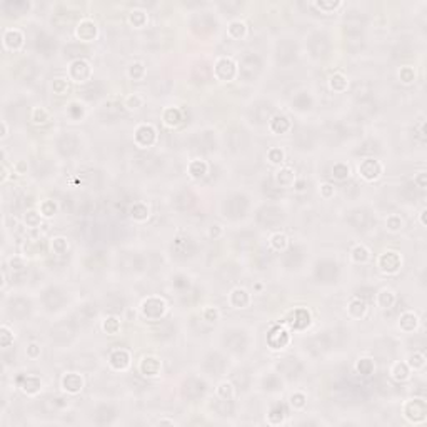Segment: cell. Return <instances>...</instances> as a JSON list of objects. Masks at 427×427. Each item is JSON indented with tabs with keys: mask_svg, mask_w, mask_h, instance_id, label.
<instances>
[{
	"mask_svg": "<svg viewBox=\"0 0 427 427\" xmlns=\"http://www.w3.org/2000/svg\"><path fill=\"white\" fill-rule=\"evenodd\" d=\"M26 168H27L26 162H17L16 166H14V170H16V174H18V176H22V174L26 172Z\"/></svg>",
	"mask_w": 427,
	"mask_h": 427,
	"instance_id": "53",
	"label": "cell"
},
{
	"mask_svg": "<svg viewBox=\"0 0 427 427\" xmlns=\"http://www.w3.org/2000/svg\"><path fill=\"white\" fill-rule=\"evenodd\" d=\"M414 184L419 188H426V186H427V176H426V172H417L416 176H414Z\"/></svg>",
	"mask_w": 427,
	"mask_h": 427,
	"instance_id": "51",
	"label": "cell"
},
{
	"mask_svg": "<svg viewBox=\"0 0 427 427\" xmlns=\"http://www.w3.org/2000/svg\"><path fill=\"white\" fill-rule=\"evenodd\" d=\"M399 80L402 82V84H406V86H409V84H412L416 80V70L412 67H409V66H406V67H400V70H399Z\"/></svg>",
	"mask_w": 427,
	"mask_h": 427,
	"instance_id": "44",
	"label": "cell"
},
{
	"mask_svg": "<svg viewBox=\"0 0 427 427\" xmlns=\"http://www.w3.org/2000/svg\"><path fill=\"white\" fill-rule=\"evenodd\" d=\"M162 362L156 356H144L138 362V372L144 377H157L160 374Z\"/></svg>",
	"mask_w": 427,
	"mask_h": 427,
	"instance_id": "11",
	"label": "cell"
},
{
	"mask_svg": "<svg viewBox=\"0 0 427 427\" xmlns=\"http://www.w3.org/2000/svg\"><path fill=\"white\" fill-rule=\"evenodd\" d=\"M102 330L108 336H116L118 330H120V320L117 317H107V319L102 320Z\"/></svg>",
	"mask_w": 427,
	"mask_h": 427,
	"instance_id": "37",
	"label": "cell"
},
{
	"mask_svg": "<svg viewBox=\"0 0 427 427\" xmlns=\"http://www.w3.org/2000/svg\"><path fill=\"white\" fill-rule=\"evenodd\" d=\"M349 176H350V168L347 164L344 162L334 164V167H332V177H334L336 180H346Z\"/></svg>",
	"mask_w": 427,
	"mask_h": 427,
	"instance_id": "39",
	"label": "cell"
},
{
	"mask_svg": "<svg viewBox=\"0 0 427 427\" xmlns=\"http://www.w3.org/2000/svg\"><path fill=\"white\" fill-rule=\"evenodd\" d=\"M140 312L144 317L147 319H160V317L166 316L167 312V302L162 299V297H157V296H152V297H147L146 300L140 304Z\"/></svg>",
	"mask_w": 427,
	"mask_h": 427,
	"instance_id": "4",
	"label": "cell"
},
{
	"mask_svg": "<svg viewBox=\"0 0 427 427\" xmlns=\"http://www.w3.org/2000/svg\"><path fill=\"white\" fill-rule=\"evenodd\" d=\"M357 172H359V177L364 178L366 182H374L382 176L384 167H382V164L379 160H376V158H364V160L359 164V167H357Z\"/></svg>",
	"mask_w": 427,
	"mask_h": 427,
	"instance_id": "7",
	"label": "cell"
},
{
	"mask_svg": "<svg viewBox=\"0 0 427 427\" xmlns=\"http://www.w3.org/2000/svg\"><path fill=\"white\" fill-rule=\"evenodd\" d=\"M319 192H320V197L330 198V197H334L336 188H334V186H330V184H322L320 188H319Z\"/></svg>",
	"mask_w": 427,
	"mask_h": 427,
	"instance_id": "49",
	"label": "cell"
},
{
	"mask_svg": "<svg viewBox=\"0 0 427 427\" xmlns=\"http://www.w3.org/2000/svg\"><path fill=\"white\" fill-rule=\"evenodd\" d=\"M144 97L140 96V94H128V96L124 98V107L127 108V110H138L140 107H144Z\"/></svg>",
	"mask_w": 427,
	"mask_h": 427,
	"instance_id": "34",
	"label": "cell"
},
{
	"mask_svg": "<svg viewBox=\"0 0 427 427\" xmlns=\"http://www.w3.org/2000/svg\"><path fill=\"white\" fill-rule=\"evenodd\" d=\"M10 266H12V269H16V270H20L22 267H26V264H24V260L20 259V257H12Z\"/></svg>",
	"mask_w": 427,
	"mask_h": 427,
	"instance_id": "52",
	"label": "cell"
},
{
	"mask_svg": "<svg viewBox=\"0 0 427 427\" xmlns=\"http://www.w3.org/2000/svg\"><path fill=\"white\" fill-rule=\"evenodd\" d=\"M20 389L27 396H37L42 390V380L37 376H27L20 384Z\"/></svg>",
	"mask_w": 427,
	"mask_h": 427,
	"instance_id": "19",
	"label": "cell"
},
{
	"mask_svg": "<svg viewBox=\"0 0 427 427\" xmlns=\"http://www.w3.org/2000/svg\"><path fill=\"white\" fill-rule=\"evenodd\" d=\"M162 120L167 127L174 128L182 122V112L176 107H167L162 114Z\"/></svg>",
	"mask_w": 427,
	"mask_h": 427,
	"instance_id": "23",
	"label": "cell"
},
{
	"mask_svg": "<svg viewBox=\"0 0 427 427\" xmlns=\"http://www.w3.org/2000/svg\"><path fill=\"white\" fill-rule=\"evenodd\" d=\"M400 266H402V257L399 256V252H394V250H387L384 254H380L379 259H377V267H379V270L389 276L397 274V272L400 270Z\"/></svg>",
	"mask_w": 427,
	"mask_h": 427,
	"instance_id": "6",
	"label": "cell"
},
{
	"mask_svg": "<svg viewBox=\"0 0 427 427\" xmlns=\"http://www.w3.org/2000/svg\"><path fill=\"white\" fill-rule=\"evenodd\" d=\"M8 136V127H7V122L2 120V138H6Z\"/></svg>",
	"mask_w": 427,
	"mask_h": 427,
	"instance_id": "56",
	"label": "cell"
},
{
	"mask_svg": "<svg viewBox=\"0 0 427 427\" xmlns=\"http://www.w3.org/2000/svg\"><path fill=\"white\" fill-rule=\"evenodd\" d=\"M402 416L409 424L419 426L424 424L427 419V404L420 397H414V399H407L402 404Z\"/></svg>",
	"mask_w": 427,
	"mask_h": 427,
	"instance_id": "1",
	"label": "cell"
},
{
	"mask_svg": "<svg viewBox=\"0 0 427 427\" xmlns=\"http://www.w3.org/2000/svg\"><path fill=\"white\" fill-rule=\"evenodd\" d=\"M50 120V112L46 107H34L30 112V122L34 126H44Z\"/></svg>",
	"mask_w": 427,
	"mask_h": 427,
	"instance_id": "29",
	"label": "cell"
},
{
	"mask_svg": "<svg viewBox=\"0 0 427 427\" xmlns=\"http://www.w3.org/2000/svg\"><path fill=\"white\" fill-rule=\"evenodd\" d=\"M108 364L114 370H127L130 366V352L127 349H116L110 352Z\"/></svg>",
	"mask_w": 427,
	"mask_h": 427,
	"instance_id": "14",
	"label": "cell"
},
{
	"mask_svg": "<svg viewBox=\"0 0 427 427\" xmlns=\"http://www.w3.org/2000/svg\"><path fill=\"white\" fill-rule=\"evenodd\" d=\"M406 364L409 366L410 370H422L427 364V359H426L424 352L417 350V352H414V354H410L409 357H407Z\"/></svg>",
	"mask_w": 427,
	"mask_h": 427,
	"instance_id": "30",
	"label": "cell"
},
{
	"mask_svg": "<svg viewBox=\"0 0 427 427\" xmlns=\"http://www.w3.org/2000/svg\"><path fill=\"white\" fill-rule=\"evenodd\" d=\"M274 182L277 187L280 188H292L296 187L297 176L292 167H280L279 170L274 174Z\"/></svg>",
	"mask_w": 427,
	"mask_h": 427,
	"instance_id": "12",
	"label": "cell"
},
{
	"mask_svg": "<svg viewBox=\"0 0 427 427\" xmlns=\"http://www.w3.org/2000/svg\"><path fill=\"white\" fill-rule=\"evenodd\" d=\"M376 304L380 309H390L392 306L396 304V292L389 289V287H384L376 294Z\"/></svg>",
	"mask_w": 427,
	"mask_h": 427,
	"instance_id": "17",
	"label": "cell"
},
{
	"mask_svg": "<svg viewBox=\"0 0 427 427\" xmlns=\"http://www.w3.org/2000/svg\"><path fill=\"white\" fill-rule=\"evenodd\" d=\"M269 128H270V132H274V134H286L292 128V122L286 116H282V114H277V116L270 118Z\"/></svg>",
	"mask_w": 427,
	"mask_h": 427,
	"instance_id": "18",
	"label": "cell"
},
{
	"mask_svg": "<svg viewBox=\"0 0 427 427\" xmlns=\"http://www.w3.org/2000/svg\"><path fill=\"white\" fill-rule=\"evenodd\" d=\"M130 217L137 222H144L150 217V208L146 202H136L130 207Z\"/></svg>",
	"mask_w": 427,
	"mask_h": 427,
	"instance_id": "25",
	"label": "cell"
},
{
	"mask_svg": "<svg viewBox=\"0 0 427 427\" xmlns=\"http://www.w3.org/2000/svg\"><path fill=\"white\" fill-rule=\"evenodd\" d=\"M158 424H168V426H176V420H174V419H167V417H162V419H158Z\"/></svg>",
	"mask_w": 427,
	"mask_h": 427,
	"instance_id": "55",
	"label": "cell"
},
{
	"mask_svg": "<svg viewBox=\"0 0 427 427\" xmlns=\"http://www.w3.org/2000/svg\"><path fill=\"white\" fill-rule=\"evenodd\" d=\"M227 302L232 309H247L252 304V296L244 287H234L227 296Z\"/></svg>",
	"mask_w": 427,
	"mask_h": 427,
	"instance_id": "8",
	"label": "cell"
},
{
	"mask_svg": "<svg viewBox=\"0 0 427 427\" xmlns=\"http://www.w3.org/2000/svg\"><path fill=\"white\" fill-rule=\"evenodd\" d=\"M426 214H427L426 208H422L420 214H419V222H420V226H422V227H426V226H427V224H426Z\"/></svg>",
	"mask_w": 427,
	"mask_h": 427,
	"instance_id": "54",
	"label": "cell"
},
{
	"mask_svg": "<svg viewBox=\"0 0 427 427\" xmlns=\"http://www.w3.org/2000/svg\"><path fill=\"white\" fill-rule=\"evenodd\" d=\"M267 160H269L272 166H280V164H284L286 160V154L279 147H272L269 148V152H267Z\"/></svg>",
	"mask_w": 427,
	"mask_h": 427,
	"instance_id": "40",
	"label": "cell"
},
{
	"mask_svg": "<svg viewBox=\"0 0 427 427\" xmlns=\"http://www.w3.org/2000/svg\"><path fill=\"white\" fill-rule=\"evenodd\" d=\"M202 319L207 322V324H216L220 319V310L214 306H206L202 309Z\"/></svg>",
	"mask_w": 427,
	"mask_h": 427,
	"instance_id": "38",
	"label": "cell"
},
{
	"mask_svg": "<svg viewBox=\"0 0 427 427\" xmlns=\"http://www.w3.org/2000/svg\"><path fill=\"white\" fill-rule=\"evenodd\" d=\"M24 32L20 28H6L4 30V36H2V46L6 50H12V52H17L20 50L22 46H24Z\"/></svg>",
	"mask_w": 427,
	"mask_h": 427,
	"instance_id": "10",
	"label": "cell"
},
{
	"mask_svg": "<svg viewBox=\"0 0 427 427\" xmlns=\"http://www.w3.org/2000/svg\"><path fill=\"white\" fill-rule=\"evenodd\" d=\"M216 396L222 400H232L236 397V387L232 382H220L219 386L216 387Z\"/></svg>",
	"mask_w": 427,
	"mask_h": 427,
	"instance_id": "27",
	"label": "cell"
},
{
	"mask_svg": "<svg viewBox=\"0 0 427 427\" xmlns=\"http://www.w3.org/2000/svg\"><path fill=\"white\" fill-rule=\"evenodd\" d=\"M410 369H409V366L406 364V362H394V364H392V367H390V370H389V374H390V377L394 380H397V382H404V380H407L410 377Z\"/></svg>",
	"mask_w": 427,
	"mask_h": 427,
	"instance_id": "20",
	"label": "cell"
},
{
	"mask_svg": "<svg viewBox=\"0 0 427 427\" xmlns=\"http://www.w3.org/2000/svg\"><path fill=\"white\" fill-rule=\"evenodd\" d=\"M146 66H144L142 62H132L130 66L127 67V77L132 78V80H142L144 77H146Z\"/></svg>",
	"mask_w": 427,
	"mask_h": 427,
	"instance_id": "31",
	"label": "cell"
},
{
	"mask_svg": "<svg viewBox=\"0 0 427 427\" xmlns=\"http://www.w3.org/2000/svg\"><path fill=\"white\" fill-rule=\"evenodd\" d=\"M98 36V27L92 18H82L76 27V37L80 42H92Z\"/></svg>",
	"mask_w": 427,
	"mask_h": 427,
	"instance_id": "9",
	"label": "cell"
},
{
	"mask_svg": "<svg viewBox=\"0 0 427 427\" xmlns=\"http://www.w3.org/2000/svg\"><path fill=\"white\" fill-rule=\"evenodd\" d=\"M350 260L356 262V264H366V262L370 260V250L362 244L354 246L350 250Z\"/></svg>",
	"mask_w": 427,
	"mask_h": 427,
	"instance_id": "26",
	"label": "cell"
},
{
	"mask_svg": "<svg viewBox=\"0 0 427 427\" xmlns=\"http://www.w3.org/2000/svg\"><path fill=\"white\" fill-rule=\"evenodd\" d=\"M38 356H40V346H38L37 342H30V344L27 346V357L36 360Z\"/></svg>",
	"mask_w": 427,
	"mask_h": 427,
	"instance_id": "47",
	"label": "cell"
},
{
	"mask_svg": "<svg viewBox=\"0 0 427 427\" xmlns=\"http://www.w3.org/2000/svg\"><path fill=\"white\" fill-rule=\"evenodd\" d=\"M227 34H229L230 38L234 40H244L247 36V26L246 22L242 20H232L227 27Z\"/></svg>",
	"mask_w": 427,
	"mask_h": 427,
	"instance_id": "24",
	"label": "cell"
},
{
	"mask_svg": "<svg viewBox=\"0 0 427 427\" xmlns=\"http://www.w3.org/2000/svg\"><path fill=\"white\" fill-rule=\"evenodd\" d=\"M67 78L76 84H86L92 78V66L86 58H76L67 67Z\"/></svg>",
	"mask_w": 427,
	"mask_h": 427,
	"instance_id": "2",
	"label": "cell"
},
{
	"mask_svg": "<svg viewBox=\"0 0 427 427\" xmlns=\"http://www.w3.org/2000/svg\"><path fill=\"white\" fill-rule=\"evenodd\" d=\"M208 172V164L206 160H192L188 164V174L192 178H202Z\"/></svg>",
	"mask_w": 427,
	"mask_h": 427,
	"instance_id": "28",
	"label": "cell"
},
{
	"mask_svg": "<svg viewBox=\"0 0 427 427\" xmlns=\"http://www.w3.org/2000/svg\"><path fill=\"white\" fill-rule=\"evenodd\" d=\"M366 312H367L366 300H362L360 297H352L349 304H347V316L354 320H359L366 316Z\"/></svg>",
	"mask_w": 427,
	"mask_h": 427,
	"instance_id": "16",
	"label": "cell"
},
{
	"mask_svg": "<svg viewBox=\"0 0 427 427\" xmlns=\"http://www.w3.org/2000/svg\"><path fill=\"white\" fill-rule=\"evenodd\" d=\"M52 90H54V94H57V96H64V94H67V90H68V78H64V77L54 78Z\"/></svg>",
	"mask_w": 427,
	"mask_h": 427,
	"instance_id": "45",
	"label": "cell"
},
{
	"mask_svg": "<svg viewBox=\"0 0 427 427\" xmlns=\"http://www.w3.org/2000/svg\"><path fill=\"white\" fill-rule=\"evenodd\" d=\"M289 404L292 406V409L294 410H304L306 406H307V396L304 394V392L296 390L294 394H290V397H289Z\"/></svg>",
	"mask_w": 427,
	"mask_h": 427,
	"instance_id": "36",
	"label": "cell"
},
{
	"mask_svg": "<svg viewBox=\"0 0 427 427\" xmlns=\"http://www.w3.org/2000/svg\"><path fill=\"white\" fill-rule=\"evenodd\" d=\"M224 234V229H222V227L219 226V224H214V226H210L208 227V230H207V236L210 237V239H219V237Z\"/></svg>",
	"mask_w": 427,
	"mask_h": 427,
	"instance_id": "50",
	"label": "cell"
},
{
	"mask_svg": "<svg viewBox=\"0 0 427 427\" xmlns=\"http://www.w3.org/2000/svg\"><path fill=\"white\" fill-rule=\"evenodd\" d=\"M356 369L357 372H360L362 376H369L374 372L376 366H374V362H372V359H366L364 357V359H359V362L356 364Z\"/></svg>",
	"mask_w": 427,
	"mask_h": 427,
	"instance_id": "43",
	"label": "cell"
},
{
	"mask_svg": "<svg viewBox=\"0 0 427 427\" xmlns=\"http://www.w3.org/2000/svg\"><path fill=\"white\" fill-rule=\"evenodd\" d=\"M24 222H26V226L30 227V229L40 227V224H42V216H40V212L28 210V212L26 214V217H24Z\"/></svg>",
	"mask_w": 427,
	"mask_h": 427,
	"instance_id": "42",
	"label": "cell"
},
{
	"mask_svg": "<svg viewBox=\"0 0 427 427\" xmlns=\"http://www.w3.org/2000/svg\"><path fill=\"white\" fill-rule=\"evenodd\" d=\"M0 332H2V334H0V344H2V347L6 349V347H8L14 342V332L8 329L6 324L0 327Z\"/></svg>",
	"mask_w": 427,
	"mask_h": 427,
	"instance_id": "46",
	"label": "cell"
},
{
	"mask_svg": "<svg viewBox=\"0 0 427 427\" xmlns=\"http://www.w3.org/2000/svg\"><path fill=\"white\" fill-rule=\"evenodd\" d=\"M269 247L276 252H284L289 247V237L284 232H274L269 237Z\"/></svg>",
	"mask_w": 427,
	"mask_h": 427,
	"instance_id": "22",
	"label": "cell"
},
{
	"mask_svg": "<svg viewBox=\"0 0 427 427\" xmlns=\"http://www.w3.org/2000/svg\"><path fill=\"white\" fill-rule=\"evenodd\" d=\"M314 6H316L317 8H320V10H324V12L329 14L330 10H336L337 7H340L342 4H340V2H336V4H332V2H316Z\"/></svg>",
	"mask_w": 427,
	"mask_h": 427,
	"instance_id": "48",
	"label": "cell"
},
{
	"mask_svg": "<svg viewBox=\"0 0 427 427\" xmlns=\"http://www.w3.org/2000/svg\"><path fill=\"white\" fill-rule=\"evenodd\" d=\"M50 247L56 256H64V254H67V250H68V242L64 236H57L50 240Z\"/></svg>",
	"mask_w": 427,
	"mask_h": 427,
	"instance_id": "35",
	"label": "cell"
},
{
	"mask_svg": "<svg viewBox=\"0 0 427 427\" xmlns=\"http://www.w3.org/2000/svg\"><path fill=\"white\" fill-rule=\"evenodd\" d=\"M237 67L239 66H237V62L232 57H219L216 64H214V76L222 82H230L239 74V68Z\"/></svg>",
	"mask_w": 427,
	"mask_h": 427,
	"instance_id": "3",
	"label": "cell"
},
{
	"mask_svg": "<svg viewBox=\"0 0 427 427\" xmlns=\"http://www.w3.org/2000/svg\"><path fill=\"white\" fill-rule=\"evenodd\" d=\"M417 327H419V317H417L416 312H412V310L402 312L399 317V329L402 332H406V334H410V332H414Z\"/></svg>",
	"mask_w": 427,
	"mask_h": 427,
	"instance_id": "15",
	"label": "cell"
},
{
	"mask_svg": "<svg viewBox=\"0 0 427 427\" xmlns=\"http://www.w3.org/2000/svg\"><path fill=\"white\" fill-rule=\"evenodd\" d=\"M134 142L137 144V147L147 148L152 147L157 142V130L152 124H138L134 132Z\"/></svg>",
	"mask_w": 427,
	"mask_h": 427,
	"instance_id": "5",
	"label": "cell"
},
{
	"mask_svg": "<svg viewBox=\"0 0 427 427\" xmlns=\"http://www.w3.org/2000/svg\"><path fill=\"white\" fill-rule=\"evenodd\" d=\"M347 87H349V80H347V77L342 72H334L329 77V88L332 92L342 94L347 90Z\"/></svg>",
	"mask_w": 427,
	"mask_h": 427,
	"instance_id": "21",
	"label": "cell"
},
{
	"mask_svg": "<svg viewBox=\"0 0 427 427\" xmlns=\"http://www.w3.org/2000/svg\"><path fill=\"white\" fill-rule=\"evenodd\" d=\"M128 24L136 28H142L147 24V14L140 10V8H134V10L128 14Z\"/></svg>",
	"mask_w": 427,
	"mask_h": 427,
	"instance_id": "33",
	"label": "cell"
},
{
	"mask_svg": "<svg viewBox=\"0 0 427 427\" xmlns=\"http://www.w3.org/2000/svg\"><path fill=\"white\" fill-rule=\"evenodd\" d=\"M60 382L64 390L72 396L78 394L84 389V377L80 374H77V372H67V374H64Z\"/></svg>",
	"mask_w": 427,
	"mask_h": 427,
	"instance_id": "13",
	"label": "cell"
},
{
	"mask_svg": "<svg viewBox=\"0 0 427 427\" xmlns=\"http://www.w3.org/2000/svg\"><path fill=\"white\" fill-rule=\"evenodd\" d=\"M386 229L392 232V234H397V232L404 229V219L400 216H397V214H390L386 219Z\"/></svg>",
	"mask_w": 427,
	"mask_h": 427,
	"instance_id": "32",
	"label": "cell"
},
{
	"mask_svg": "<svg viewBox=\"0 0 427 427\" xmlns=\"http://www.w3.org/2000/svg\"><path fill=\"white\" fill-rule=\"evenodd\" d=\"M38 212H40L42 217H46V219H48V217H52L54 214L57 212V204L50 200V198H46V200L40 202V207H38Z\"/></svg>",
	"mask_w": 427,
	"mask_h": 427,
	"instance_id": "41",
	"label": "cell"
}]
</instances>
